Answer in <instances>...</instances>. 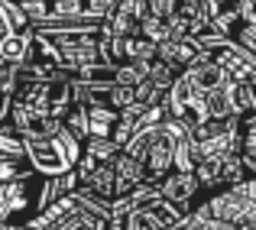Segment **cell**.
Listing matches in <instances>:
<instances>
[{
    "label": "cell",
    "mask_w": 256,
    "mask_h": 230,
    "mask_svg": "<svg viewBox=\"0 0 256 230\" xmlns=\"http://www.w3.org/2000/svg\"><path fill=\"white\" fill-rule=\"evenodd\" d=\"M49 204V175L26 172L0 182V224H30Z\"/></svg>",
    "instance_id": "6da1fadb"
},
{
    "label": "cell",
    "mask_w": 256,
    "mask_h": 230,
    "mask_svg": "<svg viewBox=\"0 0 256 230\" xmlns=\"http://www.w3.org/2000/svg\"><path fill=\"white\" fill-rule=\"evenodd\" d=\"M82 150H84V140L75 136V133L62 124V130H58L56 136L26 140V150L23 152H26V159H30L32 172L56 178V175H65V172H72V168L78 166Z\"/></svg>",
    "instance_id": "7a4b0ae2"
},
{
    "label": "cell",
    "mask_w": 256,
    "mask_h": 230,
    "mask_svg": "<svg viewBox=\"0 0 256 230\" xmlns=\"http://www.w3.org/2000/svg\"><path fill=\"white\" fill-rule=\"evenodd\" d=\"M198 214L214 218L234 230L256 224V178H244L240 185H230V188H220V192L208 194L204 204L198 208Z\"/></svg>",
    "instance_id": "3957f363"
},
{
    "label": "cell",
    "mask_w": 256,
    "mask_h": 230,
    "mask_svg": "<svg viewBox=\"0 0 256 230\" xmlns=\"http://www.w3.org/2000/svg\"><path fill=\"white\" fill-rule=\"evenodd\" d=\"M120 218H124L126 230H172L175 224H182L188 214H182L175 204H169L162 194H152V198H146L143 204L130 208V211L120 214Z\"/></svg>",
    "instance_id": "277c9868"
},
{
    "label": "cell",
    "mask_w": 256,
    "mask_h": 230,
    "mask_svg": "<svg viewBox=\"0 0 256 230\" xmlns=\"http://www.w3.org/2000/svg\"><path fill=\"white\" fill-rule=\"evenodd\" d=\"M159 194H162L169 204L178 208L182 214L198 211V208L204 204V198H208L201 178H198L194 172H188V168H175V172L166 175V178L159 182Z\"/></svg>",
    "instance_id": "5b68a950"
},
{
    "label": "cell",
    "mask_w": 256,
    "mask_h": 230,
    "mask_svg": "<svg viewBox=\"0 0 256 230\" xmlns=\"http://www.w3.org/2000/svg\"><path fill=\"white\" fill-rule=\"evenodd\" d=\"M169 172H175V130H172V120L166 117L159 124L156 136H152L150 150H146V178L152 185H159Z\"/></svg>",
    "instance_id": "8992f818"
},
{
    "label": "cell",
    "mask_w": 256,
    "mask_h": 230,
    "mask_svg": "<svg viewBox=\"0 0 256 230\" xmlns=\"http://www.w3.org/2000/svg\"><path fill=\"white\" fill-rule=\"evenodd\" d=\"M10 124L16 126V133L23 140H46V136H56L62 130V120L58 117H52L46 110H36V107L16 104V100L10 107Z\"/></svg>",
    "instance_id": "52a82bcc"
},
{
    "label": "cell",
    "mask_w": 256,
    "mask_h": 230,
    "mask_svg": "<svg viewBox=\"0 0 256 230\" xmlns=\"http://www.w3.org/2000/svg\"><path fill=\"white\" fill-rule=\"evenodd\" d=\"M159 58H166V62L175 65L178 72H185V68H192L194 62L204 58V49H201V42L194 36H172L169 42L159 46Z\"/></svg>",
    "instance_id": "ba28073f"
},
{
    "label": "cell",
    "mask_w": 256,
    "mask_h": 230,
    "mask_svg": "<svg viewBox=\"0 0 256 230\" xmlns=\"http://www.w3.org/2000/svg\"><path fill=\"white\" fill-rule=\"evenodd\" d=\"M82 188L104 201H117V172H114V162H104L94 172H88L82 178Z\"/></svg>",
    "instance_id": "9c48e42d"
},
{
    "label": "cell",
    "mask_w": 256,
    "mask_h": 230,
    "mask_svg": "<svg viewBox=\"0 0 256 230\" xmlns=\"http://www.w3.org/2000/svg\"><path fill=\"white\" fill-rule=\"evenodd\" d=\"M49 230H104V218L84 211V208L78 204L75 198H72V208H68V211H65Z\"/></svg>",
    "instance_id": "30bf717a"
},
{
    "label": "cell",
    "mask_w": 256,
    "mask_h": 230,
    "mask_svg": "<svg viewBox=\"0 0 256 230\" xmlns=\"http://www.w3.org/2000/svg\"><path fill=\"white\" fill-rule=\"evenodd\" d=\"M120 120V110L114 107H88V136H110Z\"/></svg>",
    "instance_id": "8fae6325"
},
{
    "label": "cell",
    "mask_w": 256,
    "mask_h": 230,
    "mask_svg": "<svg viewBox=\"0 0 256 230\" xmlns=\"http://www.w3.org/2000/svg\"><path fill=\"white\" fill-rule=\"evenodd\" d=\"M75 81H82V84H114V81H117V65L91 62V65H84V68L75 72Z\"/></svg>",
    "instance_id": "7c38bea8"
},
{
    "label": "cell",
    "mask_w": 256,
    "mask_h": 230,
    "mask_svg": "<svg viewBox=\"0 0 256 230\" xmlns=\"http://www.w3.org/2000/svg\"><path fill=\"white\" fill-rule=\"evenodd\" d=\"M140 36H146V39H152L156 46H162V42H169V39L175 36V30H172V23L166 16L150 13V16L143 20V26H140Z\"/></svg>",
    "instance_id": "4fadbf2b"
},
{
    "label": "cell",
    "mask_w": 256,
    "mask_h": 230,
    "mask_svg": "<svg viewBox=\"0 0 256 230\" xmlns=\"http://www.w3.org/2000/svg\"><path fill=\"white\" fill-rule=\"evenodd\" d=\"M178 75H182V72L175 68V65H169L166 58H156V62L150 65V75H146V78H150V81H152L156 88H162V91H169V88L175 84V78H178Z\"/></svg>",
    "instance_id": "5bb4252c"
},
{
    "label": "cell",
    "mask_w": 256,
    "mask_h": 230,
    "mask_svg": "<svg viewBox=\"0 0 256 230\" xmlns=\"http://www.w3.org/2000/svg\"><path fill=\"white\" fill-rule=\"evenodd\" d=\"M26 150V140L16 133V126L6 120V124H0V152L4 156H23Z\"/></svg>",
    "instance_id": "9a60e30c"
},
{
    "label": "cell",
    "mask_w": 256,
    "mask_h": 230,
    "mask_svg": "<svg viewBox=\"0 0 256 230\" xmlns=\"http://www.w3.org/2000/svg\"><path fill=\"white\" fill-rule=\"evenodd\" d=\"M20 78H23V65L0 58V94H13L16 84H20Z\"/></svg>",
    "instance_id": "2e32d148"
},
{
    "label": "cell",
    "mask_w": 256,
    "mask_h": 230,
    "mask_svg": "<svg viewBox=\"0 0 256 230\" xmlns=\"http://www.w3.org/2000/svg\"><path fill=\"white\" fill-rule=\"evenodd\" d=\"M234 4H237V0H201V16L214 20V16H220L224 10H230Z\"/></svg>",
    "instance_id": "e0dca14e"
},
{
    "label": "cell",
    "mask_w": 256,
    "mask_h": 230,
    "mask_svg": "<svg viewBox=\"0 0 256 230\" xmlns=\"http://www.w3.org/2000/svg\"><path fill=\"white\" fill-rule=\"evenodd\" d=\"M10 107H13V94H0V124L10 120Z\"/></svg>",
    "instance_id": "ac0fdd59"
},
{
    "label": "cell",
    "mask_w": 256,
    "mask_h": 230,
    "mask_svg": "<svg viewBox=\"0 0 256 230\" xmlns=\"http://www.w3.org/2000/svg\"><path fill=\"white\" fill-rule=\"evenodd\" d=\"M104 230H126L124 227V218H120V214H110V218L104 220Z\"/></svg>",
    "instance_id": "d6986e66"
},
{
    "label": "cell",
    "mask_w": 256,
    "mask_h": 230,
    "mask_svg": "<svg viewBox=\"0 0 256 230\" xmlns=\"http://www.w3.org/2000/svg\"><path fill=\"white\" fill-rule=\"evenodd\" d=\"M244 230H256V224H250V227H244Z\"/></svg>",
    "instance_id": "ffe728a7"
},
{
    "label": "cell",
    "mask_w": 256,
    "mask_h": 230,
    "mask_svg": "<svg viewBox=\"0 0 256 230\" xmlns=\"http://www.w3.org/2000/svg\"><path fill=\"white\" fill-rule=\"evenodd\" d=\"M250 84H253V91H256V78H253V81H250Z\"/></svg>",
    "instance_id": "44dd1931"
}]
</instances>
